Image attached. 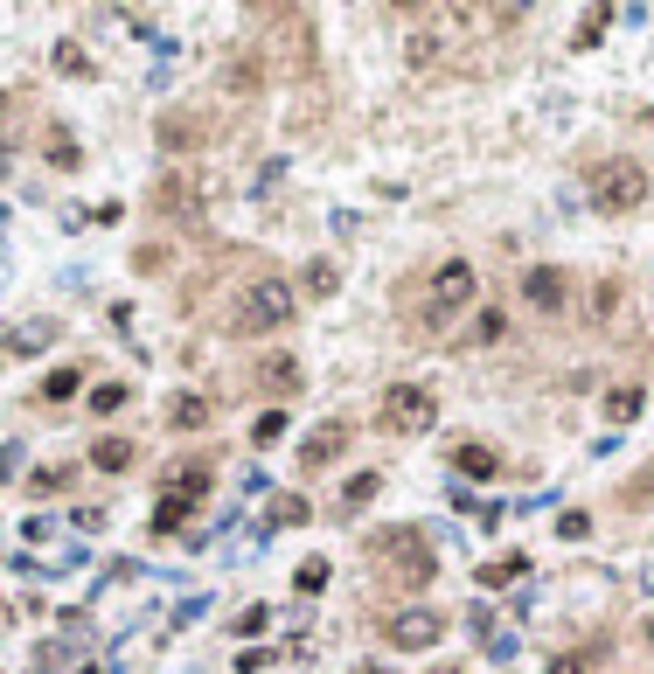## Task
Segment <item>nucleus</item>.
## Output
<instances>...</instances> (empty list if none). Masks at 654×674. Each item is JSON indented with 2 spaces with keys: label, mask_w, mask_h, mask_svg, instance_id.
I'll return each mask as SVG.
<instances>
[{
  "label": "nucleus",
  "mask_w": 654,
  "mask_h": 674,
  "mask_svg": "<svg viewBox=\"0 0 654 674\" xmlns=\"http://www.w3.org/2000/svg\"><path fill=\"white\" fill-rule=\"evenodd\" d=\"M91 466H98V473H126V466H133V438H98V445H91Z\"/></svg>",
  "instance_id": "nucleus-15"
},
{
  "label": "nucleus",
  "mask_w": 654,
  "mask_h": 674,
  "mask_svg": "<svg viewBox=\"0 0 654 674\" xmlns=\"http://www.w3.org/2000/svg\"><path fill=\"white\" fill-rule=\"evenodd\" d=\"M321 584H327V556H307V563L293 570V591H300V598H314Z\"/></svg>",
  "instance_id": "nucleus-22"
},
{
  "label": "nucleus",
  "mask_w": 654,
  "mask_h": 674,
  "mask_svg": "<svg viewBox=\"0 0 654 674\" xmlns=\"http://www.w3.org/2000/svg\"><path fill=\"white\" fill-rule=\"evenodd\" d=\"M0 112H7V98H0Z\"/></svg>",
  "instance_id": "nucleus-33"
},
{
  "label": "nucleus",
  "mask_w": 654,
  "mask_h": 674,
  "mask_svg": "<svg viewBox=\"0 0 654 674\" xmlns=\"http://www.w3.org/2000/svg\"><path fill=\"white\" fill-rule=\"evenodd\" d=\"M300 383H307V376H300L293 355H265V362H258V390H265V397H293Z\"/></svg>",
  "instance_id": "nucleus-11"
},
{
  "label": "nucleus",
  "mask_w": 654,
  "mask_h": 674,
  "mask_svg": "<svg viewBox=\"0 0 654 674\" xmlns=\"http://www.w3.org/2000/svg\"><path fill=\"white\" fill-rule=\"evenodd\" d=\"M641 633H648V647H654V619H648V626H641Z\"/></svg>",
  "instance_id": "nucleus-32"
},
{
  "label": "nucleus",
  "mask_w": 654,
  "mask_h": 674,
  "mask_svg": "<svg viewBox=\"0 0 654 674\" xmlns=\"http://www.w3.org/2000/svg\"><path fill=\"white\" fill-rule=\"evenodd\" d=\"M453 21H460V14H439V21H425V28L411 35V63H432V56H446V42H453L446 28H453Z\"/></svg>",
  "instance_id": "nucleus-12"
},
{
  "label": "nucleus",
  "mask_w": 654,
  "mask_h": 674,
  "mask_svg": "<svg viewBox=\"0 0 654 674\" xmlns=\"http://www.w3.org/2000/svg\"><path fill=\"white\" fill-rule=\"evenodd\" d=\"M272 522H279V529H300V522H307V501H300V494L272 501Z\"/></svg>",
  "instance_id": "nucleus-27"
},
{
  "label": "nucleus",
  "mask_w": 654,
  "mask_h": 674,
  "mask_svg": "<svg viewBox=\"0 0 654 674\" xmlns=\"http://www.w3.org/2000/svg\"><path fill=\"white\" fill-rule=\"evenodd\" d=\"M606 28H613V7H592V14L578 21V49H592V42H599Z\"/></svg>",
  "instance_id": "nucleus-26"
},
{
  "label": "nucleus",
  "mask_w": 654,
  "mask_h": 674,
  "mask_svg": "<svg viewBox=\"0 0 654 674\" xmlns=\"http://www.w3.org/2000/svg\"><path fill=\"white\" fill-rule=\"evenodd\" d=\"M42 397H49V404H63V397H77V369H56V376L42 383Z\"/></svg>",
  "instance_id": "nucleus-29"
},
{
  "label": "nucleus",
  "mask_w": 654,
  "mask_h": 674,
  "mask_svg": "<svg viewBox=\"0 0 654 674\" xmlns=\"http://www.w3.org/2000/svg\"><path fill=\"white\" fill-rule=\"evenodd\" d=\"M564 292H571V285H564V271H557V265H529V271H522V299H529V313H543V320L564 313Z\"/></svg>",
  "instance_id": "nucleus-8"
},
{
  "label": "nucleus",
  "mask_w": 654,
  "mask_h": 674,
  "mask_svg": "<svg viewBox=\"0 0 654 674\" xmlns=\"http://www.w3.org/2000/svg\"><path fill=\"white\" fill-rule=\"evenodd\" d=\"M522 570H529L522 556H501V563H488V570H481V591H494V584H515Z\"/></svg>",
  "instance_id": "nucleus-24"
},
{
  "label": "nucleus",
  "mask_w": 654,
  "mask_h": 674,
  "mask_svg": "<svg viewBox=\"0 0 654 674\" xmlns=\"http://www.w3.org/2000/svg\"><path fill=\"white\" fill-rule=\"evenodd\" d=\"M369 563L397 584V591H425L432 577H439V549L425 529H411V522H397V529H376L369 536Z\"/></svg>",
  "instance_id": "nucleus-1"
},
{
  "label": "nucleus",
  "mask_w": 654,
  "mask_h": 674,
  "mask_svg": "<svg viewBox=\"0 0 654 674\" xmlns=\"http://www.w3.org/2000/svg\"><path fill=\"white\" fill-rule=\"evenodd\" d=\"M223 77H230V91H237V98H251V91L265 84V63H258V56H237V63L223 70Z\"/></svg>",
  "instance_id": "nucleus-17"
},
{
  "label": "nucleus",
  "mask_w": 654,
  "mask_h": 674,
  "mask_svg": "<svg viewBox=\"0 0 654 674\" xmlns=\"http://www.w3.org/2000/svg\"><path fill=\"white\" fill-rule=\"evenodd\" d=\"M49 334H56V320H28V327H14L7 341H14V355H28V348H42Z\"/></svg>",
  "instance_id": "nucleus-23"
},
{
  "label": "nucleus",
  "mask_w": 654,
  "mask_h": 674,
  "mask_svg": "<svg viewBox=\"0 0 654 674\" xmlns=\"http://www.w3.org/2000/svg\"><path fill=\"white\" fill-rule=\"evenodd\" d=\"M341 445H348V431H341V424L314 431V438H307V452H300V459H307V473H314V466H327V459H341Z\"/></svg>",
  "instance_id": "nucleus-14"
},
{
  "label": "nucleus",
  "mask_w": 654,
  "mask_h": 674,
  "mask_svg": "<svg viewBox=\"0 0 654 674\" xmlns=\"http://www.w3.org/2000/svg\"><path fill=\"white\" fill-rule=\"evenodd\" d=\"M592 202H599L606 216L641 209V202H648V167H641V160H606V167L592 174Z\"/></svg>",
  "instance_id": "nucleus-4"
},
{
  "label": "nucleus",
  "mask_w": 654,
  "mask_h": 674,
  "mask_svg": "<svg viewBox=\"0 0 654 674\" xmlns=\"http://www.w3.org/2000/svg\"><path fill=\"white\" fill-rule=\"evenodd\" d=\"M376 417H383L390 431L418 438V431H432V424H439V397H432L425 383H390V390L376 397Z\"/></svg>",
  "instance_id": "nucleus-3"
},
{
  "label": "nucleus",
  "mask_w": 654,
  "mask_h": 674,
  "mask_svg": "<svg viewBox=\"0 0 654 674\" xmlns=\"http://www.w3.org/2000/svg\"><path fill=\"white\" fill-rule=\"evenodd\" d=\"M286 438V410L272 404V410H258V424H251V445H279Z\"/></svg>",
  "instance_id": "nucleus-21"
},
{
  "label": "nucleus",
  "mask_w": 654,
  "mask_h": 674,
  "mask_svg": "<svg viewBox=\"0 0 654 674\" xmlns=\"http://www.w3.org/2000/svg\"><path fill=\"white\" fill-rule=\"evenodd\" d=\"M272 28H286V35H279L286 70H293V77H307V70H314V21H307L300 7H279V14H272Z\"/></svg>",
  "instance_id": "nucleus-7"
},
{
  "label": "nucleus",
  "mask_w": 654,
  "mask_h": 674,
  "mask_svg": "<svg viewBox=\"0 0 654 674\" xmlns=\"http://www.w3.org/2000/svg\"><path fill=\"white\" fill-rule=\"evenodd\" d=\"M334 285H341V271L327 265V258H314V265H307V292H321V299H327Z\"/></svg>",
  "instance_id": "nucleus-28"
},
{
  "label": "nucleus",
  "mask_w": 654,
  "mask_h": 674,
  "mask_svg": "<svg viewBox=\"0 0 654 674\" xmlns=\"http://www.w3.org/2000/svg\"><path fill=\"white\" fill-rule=\"evenodd\" d=\"M154 139H161L167 153H195V146L209 139V126H202L195 112H161V126H154Z\"/></svg>",
  "instance_id": "nucleus-10"
},
{
  "label": "nucleus",
  "mask_w": 654,
  "mask_h": 674,
  "mask_svg": "<svg viewBox=\"0 0 654 674\" xmlns=\"http://www.w3.org/2000/svg\"><path fill=\"white\" fill-rule=\"evenodd\" d=\"M154 209H161V216H195V209H202V181H195V174L154 181Z\"/></svg>",
  "instance_id": "nucleus-9"
},
{
  "label": "nucleus",
  "mask_w": 654,
  "mask_h": 674,
  "mask_svg": "<svg viewBox=\"0 0 654 674\" xmlns=\"http://www.w3.org/2000/svg\"><path fill=\"white\" fill-rule=\"evenodd\" d=\"M376 487H383V473H355V480L341 487V508H369V501H376Z\"/></svg>",
  "instance_id": "nucleus-20"
},
{
  "label": "nucleus",
  "mask_w": 654,
  "mask_h": 674,
  "mask_svg": "<svg viewBox=\"0 0 654 674\" xmlns=\"http://www.w3.org/2000/svg\"><path fill=\"white\" fill-rule=\"evenodd\" d=\"M432 313L446 320V313H467L474 306V292H481V271L467 265V258H439V271H432Z\"/></svg>",
  "instance_id": "nucleus-6"
},
{
  "label": "nucleus",
  "mask_w": 654,
  "mask_h": 674,
  "mask_svg": "<svg viewBox=\"0 0 654 674\" xmlns=\"http://www.w3.org/2000/svg\"><path fill=\"white\" fill-rule=\"evenodd\" d=\"M133 265H140V271H161L167 251H161V244H140V251H133Z\"/></svg>",
  "instance_id": "nucleus-31"
},
{
  "label": "nucleus",
  "mask_w": 654,
  "mask_h": 674,
  "mask_svg": "<svg viewBox=\"0 0 654 674\" xmlns=\"http://www.w3.org/2000/svg\"><path fill=\"white\" fill-rule=\"evenodd\" d=\"M383 640L404 647V654H432V647L446 640V612H432V605H397V612L383 619Z\"/></svg>",
  "instance_id": "nucleus-5"
},
{
  "label": "nucleus",
  "mask_w": 654,
  "mask_h": 674,
  "mask_svg": "<svg viewBox=\"0 0 654 674\" xmlns=\"http://www.w3.org/2000/svg\"><path fill=\"white\" fill-rule=\"evenodd\" d=\"M167 424H174V431H202V424H209V397H195V390L167 397Z\"/></svg>",
  "instance_id": "nucleus-13"
},
{
  "label": "nucleus",
  "mask_w": 654,
  "mask_h": 674,
  "mask_svg": "<svg viewBox=\"0 0 654 674\" xmlns=\"http://www.w3.org/2000/svg\"><path fill=\"white\" fill-rule=\"evenodd\" d=\"M293 320V285L286 278H251L230 306V334H272Z\"/></svg>",
  "instance_id": "nucleus-2"
},
{
  "label": "nucleus",
  "mask_w": 654,
  "mask_h": 674,
  "mask_svg": "<svg viewBox=\"0 0 654 674\" xmlns=\"http://www.w3.org/2000/svg\"><path fill=\"white\" fill-rule=\"evenodd\" d=\"M641 417V390H606V424H634Z\"/></svg>",
  "instance_id": "nucleus-19"
},
{
  "label": "nucleus",
  "mask_w": 654,
  "mask_h": 674,
  "mask_svg": "<svg viewBox=\"0 0 654 674\" xmlns=\"http://www.w3.org/2000/svg\"><path fill=\"white\" fill-rule=\"evenodd\" d=\"M453 466H460L467 480H494V473H501V459H494L488 445H460V452H453Z\"/></svg>",
  "instance_id": "nucleus-16"
},
{
  "label": "nucleus",
  "mask_w": 654,
  "mask_h": 674,
  "mask_svg": "<svg viewBox=\"0 0 654 674\" xmlns=\"http://www.w3.org/2000/svg\"><path fill=\"white\" fill-rule=\"evenodd\" d=\"M126 404V390H119V383H98V390H91V410H98V417H105V410H119Z\"/></svg>",
  "instance_id": "nucleus-30"
},
{
  "label": "nucleus",
  "mask_w": 654,
  "mask_h": 674,
  "mask_svg": "<svg viewBox=\"0 0 654 674\" xmlns=\"http://www.w3.org/2000/svg\"><path fill=\"white\" fill-rule=\"evenodd\" d=\"M439 674H453V668H439Z\"/></svg>",
  "instance_id": "nucleus-34"
},
{
  "label": "nucleus",
  "mask_w": 654,
  "mask_h": 674,
  "mask_svg": "<svg viewBox=\"0 0 654 674\" xmlns=\"http://www.w3.org/2000/svg\"><path fill=\"white\" fill-rule=\"evenodd\" d=\"M188 508H195V501H188V494H167L161 508H154V536H167V529H174V522H181V515H188Z\"/></svg>",
  "instance_id": "nucleus-25"
},
{
  "label": "nucleus",
  "mask_w": 654,
  "mask_h": 674,
  "mask_svg": "<svg viewBox=\"0 0 654 674\" xmlns=\"http://www.w3.org/2000/svg\"><path fill=\"white\" fill-rule=\"evenodd\" d=\"M599 661H606V647H571V654H557L543 674H592Z\"/></svg>",
  "instance_id": "nucleus-18"
}]
</instances>
